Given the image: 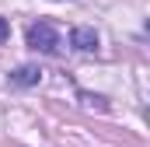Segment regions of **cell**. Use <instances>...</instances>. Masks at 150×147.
Instances as JSON below:
<instances>
[{"label": "cell", "mask_w": 150, "mask_h": 147, "mask_svg": "<svg viewBox=\"0 0 150 147\" xmlns=\"http://www.w3.org/2000/svg\"><path fill=\"white\" fill-rule=\"evenodd\" d=\"M28 46H32L35 53H49V56H56L59 46H63V39H59V32H56L49 21H38V25L28 28Z\"/></svg>", "instance_id": "cell-1"}, {"label": "cell", "mask_w": 150, "mask_h": 147, "mask_svg": "<svg viewBox=\"0 0 150 147\" xmlns=\"http://www.w3.org/2000/svg\"><path fill=\"white\" fill-rule=\"evenodd\" d=\"M74 46L80 49V53H91V49H98V32H94V28H87V25L74 28Z\"/></svg>", "instance_id": "cell-2"}, {"label": "cell", "mask_w": 150, "mask_h": 147, "mask_svg": "<svg viewBox=\"0 0 150 147\" xmlns=\"http://www.w3.org/2000/svg\"><path fill=\"white\" fill-rule=\"evenodd\" d=\"M11 81H14V84H38V70H32V67H21V70L11 74Z\"/></svg>", "instance_id": "cell-3"}, {"label": "cell", "mask_w": 150, "mask_h": 147, "mask_svg": "<svg viewBox=\"0 0 150 147\" xmlns=\"http://www.w3.org/2000/svg\"><path fill=\"white\" fill-rule=\"evenodd\" d=\"M7 35H11V28H7V21H4V18H0V46H4V42H7Z\"/></svg>", "instance_id": "cell-4"}]
</instances>
